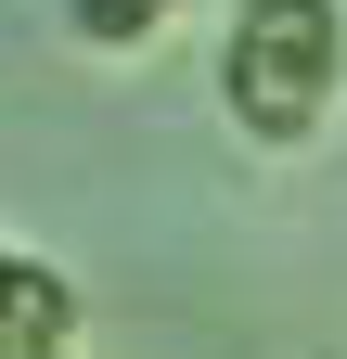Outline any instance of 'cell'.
I'll return each mask as SVG.
<instances>
[{
	"label": "cell",
	"instance_id": "1",
	"mask_svg": "<svg viewBox=\"0 0 347 359\" xmlns=\"http://www.w3.org/2000/svg\"><path fill=\"white\" fill-rule=\"evenodd\" d=\"M219 103H232L244 142L309 154L334 128V103H347V0H232Z\"/></svg>",
	"mask_w": 347,
	"mask_h": 359
},
{
	"label": "cell",
	"instance_id": "2",
	"mask_svg": "<svg viewBox=\"0 0 347 359\" xmlns=\"http://www.w3.org/2000/svg\"><path fill=\"white\" fill-rule=\"evenodd\" d=\"M65 346H77V295H65V269L13 257V283H0V359H65Z\"/></svg>",
	"mask_w": 347,
	"mask_h": 359
},
{
	"label": "cell",
	"instance_id": "3",
	"mask_svg": "<svg viewBox=\"0 0 347 359\" xmlns=\"http://www.w3.org/2000/svg\"><path fill=\"white\" fill-rule=\"evenodd\" d=\"M167 13H181V0H65V39L77 52H155Z\"/></svg>",
	"mask_w": 347,
	"mask_h": 359
},
{
	"label": "cell",
	"instance_id": "4",
	"mask_svg": "<svg viewBox=\"0 0 347 359\" xmlns=\"http://www.w3.org/2000/svg\"><path fill=\"white\" fill-rule=\"evenodd\" d=\"M0 283H13V244H0Z\"/></svg>",
	"mask_w": 347,
	"mask_h": 359
}]
</instances>
